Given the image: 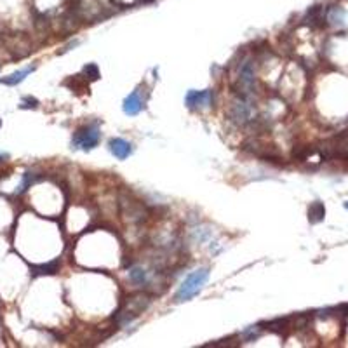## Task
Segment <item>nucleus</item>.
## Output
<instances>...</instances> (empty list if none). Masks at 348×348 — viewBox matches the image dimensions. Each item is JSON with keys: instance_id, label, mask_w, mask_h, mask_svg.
<instances>
[{"instance_id": "20", "label": "nucleus", "mask_w": 348, "mask_h": 348, "mask_svg": "<svg viewBox=\"0 0 348 348\" xmlns=\"http://www.w3.org/2000/svg\"><path fill=\"white\" fill-rule=\"evenodd\" d=\"M0 127H2V119H0Z\"/></svg>"}, {"instance_id": "15", "label": "nucleus", "mask_w": 348, "mask_h": 348, "mask_svg": "<svg viewBox=\"0 0 348 348\" xmlns=\"http://www.w3.org/2000/svg\"><path fill=\"white\" fill-rule=\"evenodd\" d=\"M345 11L341 7H334L331 9V13H329V21H331V25L334 26H341L345 23Z\"/></svg>"}, {"instance_id": "8", "label": "nucleus", "mask_w": 348, "mask_h": 348, "mask_svg": "<svg viewBox=\"0 0 348 348\" xmlns=\"http://www.w3.org/2000/svg\"><path fill=\"white\" fill-rule=\"evenodd\" d=\"M108 148H110V154L119 158V160H125V158H129V155L133 154V145L129 141L122 139V138H112L108 141Z\"/></svg>"}, {"instance_id": "17", "label": "nucleus", "mask_w": 348, "mask_h": 348, "mask_svg": "<svg viewBox=\"0 0 348 348\" xmlns=\"http://www.w3.org/2000/svg\"><path fill=\"white\" fill-rule=\"evenodd\" d=\"M38 106V101L35 100V98H23L21 100V104H19V108H23V110H26V108H37Z\"/></svg>"}, {"instance_id": "3", "label": "nucleus", "mask_w": 348, "mask_h": 348, "mask_svg": "<svg viewBox=\"0 0 348 348\" xmlns=\"http://www.w3.org/2000/svg\"><path fill=\"white\" fill-rule=\"evenodd\" d=\"M100 138H101V133H100V129H98V125L94 124L84 125V127L75 131L73 138H71V148L91 152V150H94L96 146H98Z\"/></svg>"}, {"instance_id": "9", "label": "nucleus", "mask_w": 348, "mask_h": 348, "mask_svg": "<svg viewBox=\"0 0 348 348\" xmlns=\"http://www.w3.org/2000/svg\"><path fill=\"white\" fill-rule=\"evenodd\" d=\"M34 71H35V67H26V68H23V70L7 75V77H2V79H0V84H4V86H17V84L23 82V80H25L30 73H34Z\"/></svg>"}, {"instance_id": "11", "label": "nucleus", "mask_w": 348, "mask_h": 348, "mask_svg": "<svg viewBox=\"0 0 348 348\" xmlns=\"http://www.w3.org/2000/svg\"><path fill=\"white\" fill-rule=\"evenodd\" d=\"M129 278L136 284V286H145L148 282V272L143 266H133L129 270Z\"/></svg>"}, {"instance_id": "13", "label": "nucleus", "mask_w": 348, "mask_h": 348, "mask_svg": "<svg viewBox=\"0 0 348 348\" xmlns=\"http://www.w3.org/2000/svg\"><path fill=\"white\" fill-rule=\"evenodd\" d=\"M35 181H38V176L35 173H32V171H26L25 174H23V181H21L19 188L16 190V193H25L26 190H28L32 185H34Z\"/></svg>"}, {"instance_id": "19", "label": "nucleus", "mask_w": 348, "mask_h": 348, "mask_svg": "<svg viewBox=\"0 0 348 348\" xmlns=\"http://www.w3.org/2000/svg\"><path fill=\"white\" fill-rule=\"evenodd\" d=\"M345 208H347V209H348V202H345Z\"/></svg>"}, {"instance_id": "12", "label": "nucleus", "mask_w": 348, "mask_h": 348, "mask_svg": "<svg viewBox=\"0 0 348 348\" xmlns=\"http://www.w3.org/2000/svg\"><path fill=\"white\" fill-rule=\"evenodd\" d=\"M324 216H326V209L320 202H313L308 209V220L310 223H319V221L324 220Z\"/></svg>"}, {"instance_id": "5", "label": "nucleus", "mask_w": 348, "mask_h": 348, "mask_svg": "<svg viewBox=\"0 0 348 348\" xmlns=\"http://www.w3.org/2000/svg\"><path fill=\"white\" fill-rule=\"evenodd\" d=\"M237 84H239V92H241V96H245V98H247V96L253 92V87H254V68H253V61H251V59H245V61H242L241 68H239Z\"/></svg>"}, {"instance_id": "2", "label": "nucleus", "mask_w": 348, "mask_h": 348, "mask_svg": "<svg viewBox=\"0 0 348 348\" xmlns=\"http://www.w3.org/2000/svg\"><path fill=\"white\" fill-rule=\"evenodd\" d=\"M150 296L145 295V293H138V295L129 296L122 307L119 308V312L115 313V320L119 326H125V324H131L138 315L143 313V312L148 308L150 305Z\"/></svg>"}, {"instance_id": "16", "label": "nucleus", "mask_w": 348, "mask_h": 348, "mask_svg": "<svg viewBox=\"0 0 348 348\" xmlns=\"http://www.w3.org/2000/svg\"><path fill=\"white\" fill-rule=\"evenodd\" d=\"M82 73L86 75V79L89 80H98L100 79V70H98V65H94V63H89V65H86L82 70Z\"/></svg>"}, {"instance_id": "6", "label": "nucleus", "mask_w": 348, "mask_h": 348, "mask_svg": "<svg viewBox=\"0 0 348 348\" xmlns=\"http://www.w3.org/2000/svg\"><path fill=\"white\" fill-rule=\"evenodd\" d=\"M212 100H214V94H212L211 89H202V91H191L187 92L185 96V104H187L190 110H202V108H209L212 104Z\"/></svg>"}, {"instance_id": "14", "label": "nucleus", "mask_w": 348, "mask_h": 348, "mask_svg": "<svg viewBox=\"0 0 348 348\" xmlns=\"http://www.w3.org/2000/svg\"><path fill=\"white\" fill-rule=\"evenodd\" d=\"M261 332H263V328H261V324H258V326H251V328H247L245 331H242L241 336L244 338V341H254L260 338Z\"/></svg>"}, {"instance_id": "10", "label": "nucleus", "mask_w": 348, "mask_h": 348, "mask_svg": "<svg viewBox=\"0 0 348 348\" xmlns=\"http://www.w3.org/2000/svg\"><path fill=\"white\" fill-rule=\"evenodd\" d=\"M59 268V260H52L49 263H44V265H35L32 266V272L34 275H52L56 274Z\"/></svg>"}, {"instance_id": "1", "label": "nucleus", "mask_w": 348, "mask_h": 348, "mask_svg": "<svg viewBox=\"0 0 348 348\" xmlns=\"http://www.w3.org/2000/svg\"><path fill=\"white\" fill-rule=\"evenodd\" d=\"M209 280V268H197L191 274L185 277L181 282V286L178 287L176 295H174V301L176 303H187L191 298L199 295L202 287L206 286V282Z\"/></svg>"}, {"instance_id": "7", "label": "nucleus", "mask_w": 348, "mask_h": 348, "mask_svg": "<svg viewBox=\"0 0 348 348\" xmlns=\"http://www.w3.org/2000/svg\"><path fill=\"white\" fill-rule=\"evenodd\" d=\"M145 108V100L141 96V89H136L124 100V104H122V110H124L125 115L134 117Z\"/></svg>"}, {"instance_id": "4", "label": "nucleus", "mask_w": 348, "mask_h": 348, "mask_svg": "<svg viewBox=\"0 0 348 348\" xmlns=\"http://www.w3.org/2000/svg\"><path fill=\"white\" fill-rule=\"evenodd\" d=\"M228 115H230V121H233L239 125H244L254 119V108L253 104L247 101L245 96H241V98H237L235 101H232V106L228 110Z\"/></svg>"}, {"instance_id": "18", "label": "nucleus", "mask_w": 348, "mask_h": 348, "mask_svg": "<svg viewBox=\"0 0 348 348\" xmlns=\"http://www.w3.org/2000/svg\"><path fill=\"white\" fill-rule=\"evenodd\" d=\"M9 158V154H5V152H0V162H4Z\"/></svg>"}]
</instances>
